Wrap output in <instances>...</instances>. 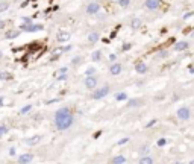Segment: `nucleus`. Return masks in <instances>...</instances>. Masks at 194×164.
<instances>
[{"mask_svg":"<svg viewBox=\"0 0 194 164\" xmlns=\"http://www.w3.org/2000/svg\"><path fill=\"white\" fill-rule=\"evenodd\" d=\"M73 123V116L68 108H61L58 110L56 114H55V125L59 131H64V129H68Z\"/></svg>","mask_w":194,"mask_h":164,"instance_id":"f257e3e1","label":"nucleus"},{"mask_svg":"<svg viewBox=\"0 0 194 164\" xmlns=\"http://www.w3.org/2000/svg\"><path fill=\"white\" fill-rule=\"evenodd\" d=\"M108 93H109V88H108V87H102V88H99V90H96V91L93 93V99H102V97H105Z\"/></svg>","mask_w":194,"mask_h":164,"instance_id":"f03ea898","label":"nucleus"},{"mask_svg":"<svg viewBox=\"0 0 194 164\" xmlns=\"http://www.w3.org/2000/svg\"><path fill=\"white\" fill-rule=\"evenodd\" d=\"M177 117H179L180 120H188V119H190V110H188L186 106L179 108V110H177Z\"/></svg>","mask_w":194,"mask_h":164,"instance_id":"7ed1b4c3","label":"nucleus"},{"mask_svg":"<svg viewBox=\"0 0 194 164\" xmlns=\"http://www.w3.org/2000/svg\"><path fill=\"white\" fill-rule=\"evenodd\" d=\"M21 29L26 31V32H36V31H41L43 26H41V25H32V23H30V25H24V23H23V25H21Z\"/></svg>","mask_w":194,"mask_h":164,"instance_id":"20e7f679","label":"nucleus"},{"mask_svg":"<svg viewBox=\"0 0 194 164\" xmlns=\"http://www.w3.org/2000/svg\"><path fill=\"white\" fill-rule=\"evenodd\" d=\"M161 5V0H146V8L147 9H158Z\"/></svg>","mask_w":194,"mask_h":164,"instance_id":"39448f33","label":"nucleus"},{"mask_svg":"<svg viewBox=\"0 0 194 164\" xmlns=\"http://www.w3.org/2000/svg\"><path fill=\"white\" fill-rule=\"evenodd\" d=\"M97 85V79L94 76H87L85 78V87L87 88H94Z\"/></svg>","mask_w":194,"mask_h":164,"instance_id":"423d86ee","label":"nucleus"},{"mask_svg":"<svg viewBox=\"0 0 194 164\" xmlns=\"http://www.w3.org/2000/svg\"><path fill=\"white\" fill-rule=\"evenodd\" d=\"M99 11H100V5L99 3H89L87 6V12L88 14H97Z\"/></svg>","mask_w":194,"mask_h":164,"instance_id":"0eeeda50","label":"nucleus"},{"mask_svg":"<svg viewBox=\"0 0 194 164\" xmlns=\"http://www.w3.org/2000/svg\"><path fill=\"white\" fill-rule=\"evenodd\" d=\"M186 49H188V43H186V41H179V43L174 46V50H176V52H184Z\"/></svg>","mask_w":194,"mask_h":164,"instance_id":"6e6552de","label":"nucleus"},{"mask_svg":"<svg viewBox=\"0 0 194 164\" xmlns=\"http://www.w3.org/2000/svg\"><path fill=\"white\" fill-rule=\"evenodd\" d=\"M40 140H41V137L40 135H35V137H30L26 140V144H29V146H35V144H38L40 143Z\"/></svg>","mask_w":194,"mask_h":164,"instance_id":"1a4fd4ad","label":"nucleus"},{"mask_svg":"<svg viewBox=\"0 0 194 164\" xmlns=\"http://www.w3.org/2000/svg\"><path fill=\"white\" fill-rule=\"evenodd\" d=\"M121 71V65L120 64H112L111 67H109V73L111 75H118Z\"/></svg>","mask_w":194,"mask_h":164,"instance_id":"9d476101","label":"nucleus"},{"mask_svg":"<svg viewBox=\"0 0 194 164\" xmlns=\"http://www.w3.org/2000/svg\"><path fill=\"white\" fill-rule=\"evenodd\" d=\"M135 70H137L138 73H141V75H144V73L147 71V65H146L144 62H138V64L135 65Z\"/></svg>","mask_w":194,"mask_h":164,"instance_id":"9b49d317","label":"nucleus"},{"mask_svg":"<svg viewBox=\"0 0 194 164\" xmlns=\"http://www.w3.org/2000/svg\"><path fill=\"white\" fill-rule=\"evenodd\" d=\"M70 37H71V35L68 34V32H59L56 38H58V41H68V40H70Z\"/></svg>","mask_w":194,"mask_h":164,"instance_id":"f8f14e48","label":"nucleus"},{"mask_svg":"<svg viewBox=\"0 0 194 164\" xmlns=\"http://www.w3.org/2000/svg\"><path fill=\"white\" fill-rule=\"evenodd\" d=\"M34 160V156L30 155V154H26V155H21L20 158H18V161L20 163H30Z\"/></svg>","mask_w":194,"mask_h":164,"instance_id":"ddd939ff","label":"nucleus"},{"mask_svg":"<svg viewBox=\"0 0 194 164\" xmlns=\"http://www.w3.org/2000/svg\"><path fill=\"white\" fill-rule=\"evenodd\" d=\"M97 40H99V34H97V32H91V34L88 35V41H89V43H96Z\"/></svg>","mask_w":194,"mask_h":164,"instance_id":"4468645a","label":"nucleus"},{"mask_svg":"<svg viewBox=\"0 0 194 164\" xmlns=\"http://www.w3.org/2000/svg\"><path fill=\"white\" fill-rule=\"evenodd\" d=\"M140 163L141 164H152L153 163V158H150V156H143V158H140Z\"/></svg>","mask_w":194,"mask_h":164,"instance_id":"2eb2a0df","label":"nucleus"},{"mask_svg":"<svg viewBox=\"0 0 194 164\" xmlns=\"http://www.w3.org/2000/svg\"><path fill=\"white\" fill-rule=\"evenodd\" d=\"M112 163L123 164V163H126V158H124V156H115V158H112Z\"/></svg>","mask_w":194,"mask_h":164,"instance_id":"dca6fc26","label":"nucleus"},{"mask_svg":"<svg viewBox=\"0 0 194 164\" xmlns=\"http://www.w3.org/2000/svg\"><path fill=\"white\" fill-rule=\"evenodd\" d=\"M141 104V102H140V100H137V99H133V100H129V102H127V106H129V108H135V106H138V105Z\"/></svg>","mask_w":194,"mask_h":164,"instance_id":"f3484780","label":"nucleus"},{"mask_svg":"<svg viewBox=\"0 0 194 164\" xmlns=\"http://www.w3.org/2000/svg\"><path fill=\"white\" fill-rule=\"evenodd\" d=\"M100 56H102V52H100V50H97V52L93 53L91 59H93V61H99V59H100Z\"/></svg>","mask_w":194,"mask_h":164,"instance_id":"a211bd4d","label":"nucleus"},{"mask_svg":"<svg viewBox=\"0 0 194 164\" xmlns=\"http://www.w3.org/2000/svg\"><path fill=\"white\" fill-rule=\"evenodd\" d=\"M140 26H141V20H140V18H135L132 21V27L133 29H138Z\"/></svg>","mask_w":194,"mask_h":164,"instance_id":"6ab92c4d","label":"nucleus"},{"mask_svg":"<svg viewBox=\"0 0 194 164\" xmlns=\"http://www.w3.org/2000/svg\"><path fill=\"white\" fill-rule=\"evenodd\" d=\"M115 99H117V100H126V99H127V94H126V93H118V94L115 96Z\"/></svg>","mask_w":194,"mask_h":164,"instance_id":"aec40b11","label":"nucleus"},{"mask_svg":"<svg viewBox=\"0 0 194 164\" xmlns=\"http://www.w3.org/2000/svg\"><path fill=\"white\" fill-rule=\"evenodd\" d=\"M11 78H12L11 73H6V71H2V73H0V79H11Z\"/></svg>","mask_w":194,"mask_h":164,"instance_id":"412c9836","label":"nucleus"},{"mask_svg":"<svg viewBox=\"0 0 194 164\" xmlns=\"http://www.w3.org/2000/svg\"><path fill=\"white\" fill-rule=\"evenodd\" d=\"M6 132H8V128H6L5 125H0V137H3Z\"/></svg>","mask_w":194,"mask_h":164,"instance_id":"4be33fe9","label":"nucleus"},{"mask_svg":"<svg viewBox=\"0 0 194 164\" xmlns=\"http://www.w3.org/2000/svg\"><path fill=\"white\" fill-rule=\"evenodd\" d=\"M64 50H65V49H61V47H59V49H55V50H53V58H56L58 55H61Z\"/></svg>","mask_w":194,"mask_h":164,"instance_id":"5701e85b","label":"nucleus"},{"mask_svg":"<svg viewBox=\"0 0 194 164\" xmlns=\"http://www.w3.org/2000/svg\"><path fill=\"white\" fill-rule=\"evenodd\" d=\"M8 3H5V2H2V3H0V12H5V11H6V9H8Z\"/></svg>","mask_w":194,"mask_h":164,"instance_id":"b1692460","label":"nucleus"},{"mask_svg":"<svg viewBox=\"0 0 194 164\" xmlns=\"http://www.w3.org/2000/svg\"><path fill=\"white\" fill-rule=\"evenodd\" d=\"M15 37H18V32H8L6 34V38H15Z\"/></svg>","mask_w":194,"mask_h":164,"instance_id":"393cba45","label":"nucleus"},{"mask_svg":"<svg viewBox=\"0 0 194 164\" xmlns=\"http://www.w3.org/2000/svg\"><path fill=\"white\" fill-rule=\"evenodd\" d=\"M65 73H67V69H65V67H64V69H61V71H58V73H56V75H55V76H56V78H59V76H61V75H65Z\"/></svg>","mask_w":194,"mask_h":164,"instance_id":"a878e982","label":"nucleus"},{"mask_svg":"<svg viewBox=\"0 0 194 164\" xmlns=\"http://www.w3.org/2000/svg\"><path fill=\"white\" fill-rule=\"evenodd\" d=\"M165 143H167L165 138H159L158 140V146H165Z\"/></svg>","mask_w":194,"mask_h":164,"instance_id":"bb28decb","label":"nucleus"},{"mask_svg":"<svg viewBox=\"0 0 194 164\" xmlns=\"http://www.w3.org/2000/svg\"><path fill=\"white\" fill-rule=\"evenodd\" d=\"M118 5H120V6H127V5H129V0H118Z\"/></svg>","mask_w":194,"mask_h":164,"instance_id":"cd10ccee","label":"nucleus"},{"mask_svg":"<svg viewBox=\"0 0 194 164\" xmlns=\"http://www.w3.org/2000/svg\"><path fill=\"white\" fill-rule=\"evenodd\" d=\"M94 71H96V70L93 69V67H89V69L87 70V76H93V75H94Z\"/></svg>","mask_w":194,"mask_h":164,"instance_id":"c85d7f7f","label":"nucleus"},{"mask_svg":"<svg viewBox=\"0 0 194 164\" xmlns=\"http://www.w3.org/2000/svg\"><path fill=\"white\" fill-rule=\"evenodd\" d=\"M30 108H32V106H30V105H27V106H24V108H23V110H21V114H24V112H27V111H30Z\"/></svg>","mask_w":194,"mask_h":164,"instance_id":"c756f323","label":"nucleus"},{"mask_svg":"<svg viewBox=\"0 0 194 164\" xmlns=\"http://www.w3.org/2000/svg\"><path fill=\"white\" fill-rule=\"evenodd\" d=\"M23 21H24V25H30V23H32V21H30V18H29V17H26L24 20H23Z\"/></svg>","mask_w":194,"mask_h":164,"instance_id":"7c9ffc66","label":"nucleus"},{"mask_svg":"<svg viewBox=\"0 0 194 164\" xmlns=\"http://www.w3.org/2000/svg\"><path fill=\"white\" fill-rule=\"evenodd\" d=\"M155 123H156V120H152V122H149V123H147V128H150V126H152V125H155Z\"/></svg>","mask_w":194,"mask_h":164,"instance_id":"2f4dec72","label":"nucleus"},{"mask_svg":"<svg viewBox=\"0 0 194 164\" xmlns=\"http://www.w3.org/2000/svg\"><path fill=\"white\" fill-rule=\"evenodd\" d=\"M124 143H127V138H123V140H120V144H124Z\"/></svg>","mask_w":194,"mask_h":164,"instance_id":"473e14b6","label":"nucleus"},{"mask_svg":"<svg viewBox=\"0 0 194 164\" xmlns=\"http://www.w3.org/2000/svg\"><path fill=\"white\" fill-rule=\"evenodd\" d=\"M109 59H111V61H115V59H117V56H115V55H111V56H109Z\"/></svg>","mask_w":194,"mask_h":164,"instance_id":"72a5a7b5","label":"nucleus"},{"mask_svg":"<svg viewBox=\"0 0 194 164\" xmlns=\"http://www.w3.org/2000/svg\"><path fill=\"white\" fill-rule=\"evenodd\" d=\"M2 105H3V99H2V97H0V106H2Z\"/></svg>","mask_w":194,"mask_h":164,"instance_id":"f704fd0d","label":"nucleus"},{"mask_svg":"<svg viewBox=\"0 0 194 164\" xmlns=\"http://www.w3.org/2000/svg\"><path fill=\"white\" fill-rule=\"evenodd\" d=\"M0 58H2V52H0Z\"/></svg>","mask_w":194,"mask_h":164,"instance_id":"c9c22d12","label":"nucleus"},{"mask_svg":"<svg viewBox=\"0 0 194 164\" xmlns=\"http://www.w3.org/2000/svg\"><path fill=\"white\" fill-rule=\"evenodd\" d=\"M193 164H194V161H193Z\"/></svg>","mask_w":194,"mask_h":164,"instance_id":"e433bc0d","label":"nucleus"}]
</instances>
